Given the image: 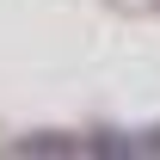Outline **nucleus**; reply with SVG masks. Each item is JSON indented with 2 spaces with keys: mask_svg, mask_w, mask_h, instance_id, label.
<instances>
[{
  "mask_svg": "<svg viewBox=\"0 0 160 160\" xmlns=\"http://www.w3.org/2000/svg\"><path fill=\"white\" fill-rule=\"evenodd\" d=\"M19 154H80V136H62V129H37V136H19Z\"/></svg>",
  "mask_w": 160,
  "mask_h": 160,
  "instance_id": "1",
  "label": "nucleus"
},
{
  "mask_svg": "<svg viewBox=\"0 0 160 160\" xmlns=\"http://www.w3.org/2000/svg\"><path fill=\"white\" fill-rule=\"evenodd\" d=\"M136 154H160V123H154V129H142V136H136Z\"/></svg>",
  "mask_w": 160,
  "mask_h": 160,
  "instance_id": "2",
  "label": "nucleus"
}]
</instances>
